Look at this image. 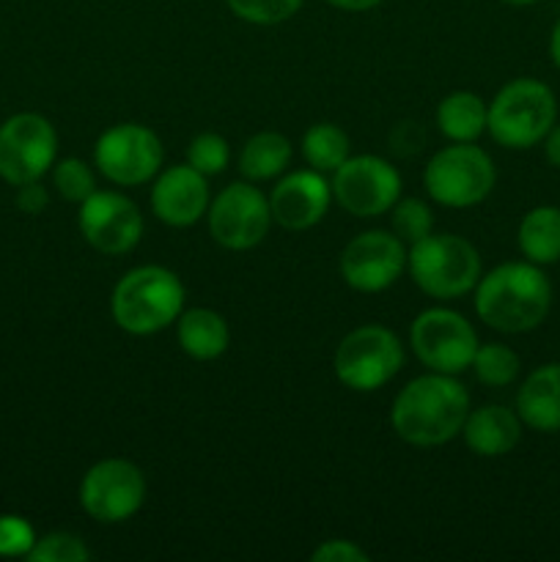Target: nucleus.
Returning <instances> with one entry per match:
<instances>
[{
  "mask_svg": "<svg viewBox=\"0 0 560 562\" xmlns=\"http://www.w3.org/2000/svg\"><path fill=\"white\" fill-rule=\"evenodd\" d=\"M558 124V99L547 82L516 77L505 82L489 102L486 132L494 143L511 151H527Z\"/></svg>",
  "mask_w": 560,
  "mask_h": 562,
  "instance_id": "20e7f679",
  "label": "nucleus"
},
{
  "mask_svg": "<svg viewBox=\"0 0 560 562\" xmlns=\"http://www.w3.org/2000/svg\"><path fill=\"white\" fill-rule=\"evenodd\" d=\"M470 412V393L448 373L428 371L401 387L395 395L390 423L393 431L415 448H439L461 434Z\"/></svg>",
  "mask_w": 560,
  "mask_h": 562,
  "instance_id": "f257e3e1",
  "label": "nucleus"
},
{
  "mask_svg": "<svg viewBox=\"0 0 560 562\" xmlns=\"http://www.w3.org/2000/svg\"><path fill=\"white\" fill-rule=\"evenodd\" d=\"M31 562H88L91 560V549L86 547L80 536L75 532H47V536L36 538L31 554Z\"/></svg>",
  "mask_w": 560,
  "mask_h": 562,
  "instance_id": "c85d7f7f",
  "label": "nucleus"
},
{
  "mask_svg": "<svg viewBox=\"0 0 560 562\" xmlns=\"http://www.w3.org/2000/svg\"><path fill=\"white\" fill-rule=\"evenodd\" d=\"M146 503V475L126 459L97 461L82 475L80 505L99 525H121Z\"/></svg>",
  "mask_w": 560,
  "mask_h": 562,
  "instance_id": "f8f14e48",
  "label": "nucleus"
},
{
  "mask_svg": "<svg viewBox=\"0 0 560 562\" xmlns=\"http://www.w3.org/2000/svg\"><path fill=\"white\" fill-rule=\"evenodd\" d=\"M176 340L187 357L209 362L228 351L231 329L228 322L212 307H192L181 311V316L176 318Z\"/></svg>",
  "mask_w": 560,
  "mask_h": 562,
  "instance_id": "aec40b11",
  "label": "nucleus"
},
{
  "mask_svg": "<svg viewBox=\"0 0 560 562\" xmlns=\"http://www.w3.org/2000/svg\"><path fill=\"white\" fill-rule=\"evenodd\" d=\"M516 415L533 431L560 434V362L527 373L516 393Z\"/></svg>",
  "mask_w": 560,
  "mask_h": 562,
  "instance_id": "6ab92c4d",
  "label": "nucleus"
},
{
  "mask_svg": "<svg viewBox=\"0 0 560 562\" xmlns=\"http://www.w3.org/2000/svg\"><path fill=\"white\" fill-rule=\"evenodd\" d=\"M410 344L423 368L459 376L472 366L478 333L461 313L450 307H428L412 322Z\"/></svg>",
  "mask_w": 560,
  "mask_h": 562,
  "instance_id": "6e6552de",
  "label": "nucleus"
},
{
  "mask_svg": "<svg viewBox=\"0 0 560 562\" xmlns=\"http://www.w3.org/2000/svg\"><path fill=\"white\" fill-rule=\"evenodd\" d=\"M16 190V209L25 214H42L44 209H47L49 203V195L47 190L42 187V181H27V184H20L14 187Z\"/></svg>",
  "mask_w": 560,
  "mask_h": 562,
  "instance_id": "473e14b6",
  "label": "nucleus"
},
{
  "mask_svg": "<svg viewBox=\"0 0 560 562\" xmlns=\"http://www.w3.org/2000/svg\"><path fill=\"white\" fill-rule=\"evenodd\" d=\"M552 311V283L538 263L508 261L481 274L475 285V313L486 327L522 335L541 327Z\"/></svg>",
  "mask_w": 560,
  "mask_h": 562,
  "instance_id": "f03ea898",
  "label": "nucleus"
},
{
  "mask_svg": "<svg viewBox=\"0 0 560 562\" xmlns=\"http://www.w3.org/2000/svg\"><path fill=\"white\" fill-rule=\"evenodd\" d=\"M406 250L410 247L393 231L357 234L340 252V278L360 294H379L406 272Z\"/></svg>",
  "mask_w": 560,
  "mask_h": 562,
  "instance_id": "4468645a",
  "label": "nucleus"
},
{
  "mask_svg": "<svg viewBox=\"0 0 560 562\" xmlns=\"http://www.w3.org/2000/svg\"><path fill=\"white\" fill-rule=\"evenodd\" d=\"M184 311V285L170 269L148 263L130 269L115 283L110 313L119 329L130 335H154L176 324Z\"/></svg>",
  "mask_w": 560,
  "mask_h": 562,
  "instance_id": "7ed1b4c3",
  "label": "nucleus"
},
{
  "mask_svg": "<svg viewBox=\"0 0 560 562\" xmlns=\"http://www.w3.org/2000/svg\"><path fill=\"white\" fill-rule=\"evenodd\" d=\"M212 192L206 176L198 173L190 162L170 165L154 176L152 212L159 223L170 228H190L206 217Z\"/></svg>",
  "mask_w": 560,
  "mask_h": 562,
  "instance_id": "f3484780",
  "label": "nucleus"
},
{
  "mask_svg": "<svg viewBox=\"0 0 560 562\" xmlns=\"http://www.w3.org/2000/svg\"><path fill=\"white\" fill-rule=\"evenodd\" d=\"M333 198L355 217H382L401 198V176L377 154L349 157L333 170Z\"/></svg>",
  "mask_w": 560,
  "mask_h": 562,
  "instance_id": "ddd939ff",
  "label": "nucleus"
},
{
  "mask_svg": "<svg viewBox=\"0 0 560 562\" xmlns=\"http://www.w3.org/2000/svg\"><path fill=\"white\" fill-rule=\"evenodd\" d=\"M58 159V132L38 113H16L0 124V179L11 187L42 181Z\"/></svg>",
  "mask_w": 560,
  "mask_h": 562,
  "instance_id": "9d476101",
  "label": "nucleus"
},
{
  "mask_svg": "<svg viewBox=\"0 0 560 562\" xmlns=\"http://www.w3.org/2000/svg\"><path fill=\"white\" fill-rule=\"evenodd\" d=\"M231 14L250 25H280L302 9L305 0H225Z\"/></svg>",
  "mask_w": 560,
  "mask_h": 562,
  "instance_id": "c756f323",
  "label": "nucleus"
},
{
  "mask_svg": "<svg viewBox=\"0 0 560 562\" xmlns=\"http://www.w3.org/2000/svg\"><path fill=\"white\" fill-rule=\"evenodd\" d=\"M49 173H53V187L58 190V195L69 203H82L97 192V176H93L91 165L77 157L55 159Z\"/></svg>",
  "mask_w": 560,
  "mask_h": 562,
  "instance_id": "bb28decb",
  "label": "nucleus"
},
{
  "mask_svg": "<svg viewBox=\"0 0 560 562\" xmlns=\"http://www.w3.org/2000/svg\"><path fill=\"white\" fill-rule=\"evenodd\" d=\"M470 368L478 382L486 384V387H508V384L519 379L522 360L505 344H478Z\"/></svg>",
  "mask_w": 560,
  "mask_h": 562,
  "instance_id": "393cba45",
  "label": "nucleus"
},
{
  "mask_svg": "<svg viewBox=\"0 0 560 562\" xmlns=\"http://www.w3.org/2000/svg\"><path fill=\"white\" fill-rule=\"evenodd\" d=\"M324 3H329L333 9H340V11H355V14H360V11H371L377 9L382 0H324Z\"/></svg>",
  "mask_w": 560,
  "mask_h": 562,
  "instance_id": "f704fd0d",
  "label": "nucleus"
},
{
  "mask_svg": "<svg viewBox=\"0 0 560 562\" xmlns=\"http://www.w3.org/2000/svg\"><path fill=\"white\" fill-rule=\"evenodd\" d=\"M406 269L423 294L434 300H459L475 291L483 263L472 241L456 234H428L406 250Z\"/></svg>",
  "mask_w": 560,
  "mask_h": 562,
  "instance_id": "39448f33",
  "label": "nucleus"
},
{
  "mask_svg": "<svg viewBox=\"0 0 560 562\" xmlns=\"http://www.w3.org/2000/svg\"><path fill=\"white\" fill-rule=\"evenodd\" d=\"M302 157L318 173H333L351 157V140L338 124H313L302 135Z\"/></svg>",
  "mask_w": 560,
  "mask_h": 562,
  "instance_id": "b1692460",
  "label": "nucleus"
},
{
  "mask_svg": "<svg viewBox=\"0 0 560 562\" xmlns=\"http://www.w3.org/2000/svg\"><path fill=\"white\" fill-rule=\"evenodd\" d=\"M313 562H368L366 549L357 547L355 541L333 538V541L318 543L316 552L311 554Z\"/></svg>",
  "mask_w": 560,
  "mask_h": 562,
  "instance_id": "2f4dec72",
  "label": "nucleus"
},
{
  "mask_svg": "<svg viewBox=\"0 0 560 562\" xmlns=\"http://www.w3.org/2000/svg\"><path fill=\"white\" fill-rule=\"evenodd\" d=\"M508 5H533V3H541V0H503Z\"/></svg>",
  "mask_w": 560,
  "mask_h": 562,
  "instance_id": "e433bc0d",
  "label": "nucleus"
},
{
  "mask_svg": "<svg viewBox=\"0 0 560 562\" xmlns=\"http://www.w3.org/2000/svg\"><path fill=\"white\" fill-rule=\"evenodd\" d=\"M36 530L25 516L0 514V558H25L36 543Z\"/></svg>",
  "mask_w": 560,
  "mask_h": 562,
  "instance_id": "7c9ffc66",
  "label": "nucleus"
},
{
  "mask_svg": "<svg viewBox=\"0 0 560 562\" xmlns=\"http://www.w3.org/2000/svg\"><path fill=\"white\" fill-rule=\"evenodd\" d=\"M335 376L355 393H377L404 368V344L379 324H366L346 335L335 349Z\"/></svg>",
  "mask_w": 560,
  "mask_h": 562,
  "instance_id": "0eeeda50",
  "label": "nucleus"
},
{
  "mask_svg": "<svg viewBox=\"0 0 560 562\" xmlns=\"http://www.w3.org/2000/svg\"><path fill=\"white\" fill-rule=\"evenodd\" d=\"M329 201H333V187L327 176L318 170H294V173L280 176L269 195V212L272 223H278L283 231L302 234L318 225L327 214Z\"/></svg>",
  "mask_w": 560,
  "mask_h": 562,
  "instance_id": "dca6fc26",
  "label": "nucleus"
},
{
  "mask_svg": "<svg viewBox=\"0 0 560 562\" xmlns=\"http://www.w3.org/2000/svg\"><path fill=\"white\" fill-rule=\"evenodd\" d=\"M187 162L209 176H220L231 165V146L223 135L217 132H203V135L192 137L190 146H187Z\"/></svg>",
  "mask_w": 560,
  "mask_h": 562,
  "instance_id": "cd10ccee",
  "label": "nucleus"
},
{
  "mask_svg": "<svg viewBox=\"0 0 560 562\" xmlns=\"http://www.w3.org/2000/svg\"><path fill=\"white\" fill-rule=\"evenodd\" d=\"M464 445L481 459H500L508 456L522 439V420L516 409L503 404H486L481 409L467 412L461 426Z\"/></svg>",
  "mask_w": 560,
  "mask_h": 562,
  "instance_id": "a211bd4d",
  "label": "nucleus"
},
{
  "mask_svg": "<svg viewBox=\"0 0 560 562\" xmlns=\"http://www.w3.org/2000/svg\"><path fill=\"white\" fill-rule=\"evenodd\" d=\"M489 104L472 91H453L437 104V126L450 143H475L486 132Z\"/></svg>",
  "mask_w": 560,
  "mask_h": 562,
  "instance_id": "4be33fe9",
  "label": "nucleus"
},
{
  "mask_svg": "<svg viewBox=\"0 0 560 562\" xmlns=\"http://www.w3.org/2000/svg\"><path fill=\"white\" fill-rule=\"evenodd\" d=\"M80 234L104 256H126L143 239V214L135 201L113 190H97L77 212Z\"/></svg>",
  "mask_w": 560,
  "mask_h": 562,
  "instance_id": "2eb2a0df",
  "label": "nucleus"
},
{
  "mask_svg": "<svg viewBox=\"0 0 560 562\" xmlns=\"http://www.w3.org/2000/svg\"><path fill=\"white\" fill-rule=\"evenodd\" d=\"M165 148L157 132L143 124H115L97 137L93 165L119 187L148 184L163 170Z\"/></svg>",
  "mask_w": 560,
  "mask_h": 562,
  "instance_id": "1a4fd4ad",
  "label": "nucleus"
},
{
  "mask_svg": "<svg viewBox=\"0 0 560 562\" xmlns=\"http://www.w3.org/2000/svg\"><path fill=\"white\" fill-rule=\"evenodd\" d=\"M390 228L406 247L426 239L434 231L432 206L421 198H399L395 206L390 209Z\"/></svg>",
  "mask_w": 560,
  "mask_h": 562,
  "instance_id": "a878e982",
  "label": "nucleus"
},
{
  "mask_svg": "<svg viewBox=\"0 0 560 562\" xmlns=\"http://www.w3.org/2000/svg\"><path fill=\"white\" fill-rule=\"evenodd\" d=\"M291 148L289 137L280 132H258V135L247 137V143L239 151V173L247 181H267L278 179L285 173L291 162Z\"/></svg>",
  "mask_w": 560,
  "mask_h": 562,
  "instance_id": "5701e85b",
  "label": "nucleus"
},
{
  "mask_svg": "<svg viewBox=\"0 0 560 562\" xmlns=\"http://www.w3.org/2000/svg\"><path fill=\"white\" fill-rule=\"evenodd\" d=\"M209 234L225 250H253L261 245L272 225L269 198L250 181H234L209 203Z\"/></svg>",
  "mask_w": 560,
  "mask_h": 562,
  "instance_id": "9b49d317",
  "label": "nucleus"
},
{
  "mask_svg": "<svg viewBox=\"0 0 560 562\" xmlns=\"http://www.w3.org/2000/svg\"><path fill=\"white\" fill-rule=\"evenodd\" d=\"M497 184L492 157L475 143H450L439 148L423 170V187L439 206L470 209L486 201Z\"/></svg>",
  "mask_w": 560,
  "mask_h": 562,
  "instance_id": "423d86ee",
  "label": "nucleus"
},
{
  "mask_svg": "<svg viewBox=\"0 0 560 562\" xmlns=\"http://www.w3.org/2000/svg\"><path fill=\"white\" fill-rule=\"evenodd\" d=\"M549 58H552V64L560 69V20L555 22L552 33H549Z\"/></svg>",
  "mask_w": 560,
  "mask_h": 562,
  "instance_id": "c9c22d12",
  "label": "nucleus"
},
{
  "mask_svg": "<svg viewBox=\"0 0 560 562\" xmlns=\"http://www.w3.org/2000/svg\"><path fill=\"white\" fill-rule=\"evenodd\" d=\"M516 245H519L525 261L549 267L560 261V206L544 203L530 209L522 217L516 231Z\"/></svg>",
  "mask_w": 560,
  "mask_h": 562,
  "instance_id": "412c9836",
  "label": "nucleus"
},
{
  "mask_svg": "<svg viewBox=\"0 0 560 562\" xmlns=\"http://www.w3.org/2000/svg\"><path fill=\"white\" fill-rule=\"evenodd\" d=\"M541 143H544V157H547V162L560 170V124H555Z\"/></svg>",
  "mask_w": 560,
  "mask_h": 562,
  "instance_id": "72a5a7b5",
  "label": "nucleus"
}]
</instances>
